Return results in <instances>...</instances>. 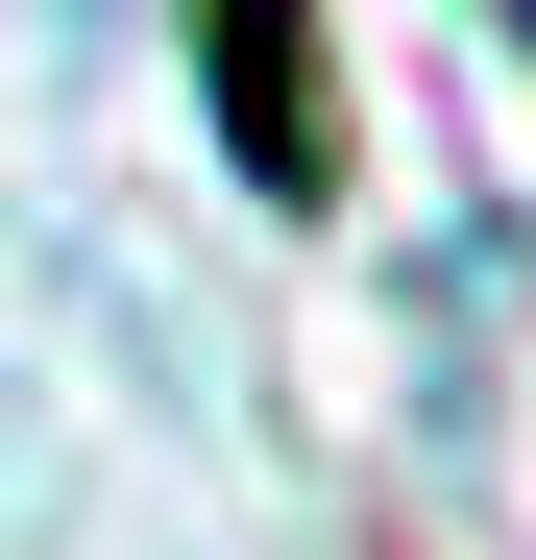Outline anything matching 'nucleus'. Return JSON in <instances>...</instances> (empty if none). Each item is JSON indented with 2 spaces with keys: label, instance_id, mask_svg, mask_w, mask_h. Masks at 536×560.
Segmentation results:
<instances>
[{
  "label": "nucleus",
  "instance_id": "1",
  "mask_svg": "<svg viewBox=\"0 0 536 560\" xmlns=\"http://www.w3.org/2000/svg\"><path fill=\"white\" fill-rule=\"evenodd\" d=\"M220 73H244V171H268V196H317V122H293V25H220Z\"/></svg>",
  "mask_w": 536,
  "mask_h": 560
}]
</instances>
